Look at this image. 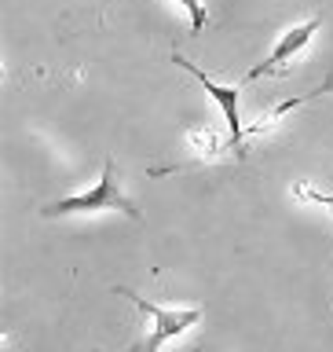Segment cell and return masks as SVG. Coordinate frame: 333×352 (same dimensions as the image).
Segmentation results:
<instances>
[{
    "mask_svg": "<svg viewBox=\"0 0 333 352\" xmlns=\"http://www.w3.org/2000/svg\"><path fill=\"white\" fill-rule=\"evenodd\" d=\"M103 209H114V213H125L132 220H139V209L136 202L121 191V184H117V165L114 158H106L103 162V176L88 187V191H77V195H66L59 198V202H48L41 209V217H81V213H103Z\"/></svg>",
    "mask_w": 333,
    "mask_h": 352,
    "instance_id": "obj_1",
    "label": "cell"
},
{
    "mask_svg": "<svg viewBox=\"0 0 333 352\" xmlns=\"http://www.w3.org/2000/svg\"><path fill=\"white\" fill-rule=\"evenodd\" d=\"M117 294H121V297H128V301L139 308V316L147 319V334H143L132 349H125V352H161L165 345H169V341L183 338L187 330H191L198 319L205 316L202 308H161V305L147 301V297H139V294L125 290V286H121Z\"/></svg>",
    "mask_w": 333,
    "mask_h": 352,
    "instance_id": "obj_2",
    "label": "cell"
},
{
    "mask_svg": "<svg viewBox=\"0 0 333 352\" xmlns=\"http://www.w3.org/2000/svg\"><path fill=\"white\" fill-rule=\"evenodd\" d=\"M172 63H176V66H183L187 74H194L198 81L205 85V92L213 96V103L220 107V114H224V121L231 125V151H238V154H242V140H246V121H242V107H238V88L220 85V81H213V77H205V70H198V66L187 59V55H180V52H172Z\"/></svg>",
    "mask_w": 333,
    "mask_h": 352,
    "instance_id": "obj_3",
    "label": "cell"
},
{
    "mask_svg": "<svg viewBox=\"0 0 333 352\" xmlns=\"http://www.w3.org/2000/svg\"><path fill=\"white\" fill-rule=\"evenodd\" d=\"M319 26H323V19H308V22H297V26H290V30L279 37V44L271 48L268 59H264L260 66H253V70L246 74V81H260V77H268V74H282L286 63H293L297 55H301L308 44H312V37H315Z\"/></svg>",
    "mask_w": 333,
    "mask_h": 352,
    "instance_id": "obj_4",
    "label": "cell"
},
{
    "mask_svg": "<svg viewBox=\"0 0 333 352\" xmlns=\"http://www.w3.org/2000/svg\"><path fill=\"white\" fill-rule=\"evenodd\" d=\"M323 92H333V77H330V81H326L323 88H315V92H304L301 99H286V103H279V107H275L268 118H260V121H253V125H246V132H253V136H260V132L275 129V125H279V121H282L286 114H293V110H301L304 103H312V99H315V96H323Z\"/></svg>",
    "mask_w": 333,
    "mask_h": 352,
    "instance_id": "obj_5",
    "label": "cell"
},
{
    "mask_svg": "<svg viewBox=\"0 0 333 352\" xmlns=\"http://www.w3.org/2000/svg\"><path fill=\"white\" fill-rule=\"evenodd\" d=\"M187 15H191V33H202L205 30V22H209V15H205V8H202V0H176Z\"/></svg>",
    "mask_w": 333,
    "mask_h": 352,
    "instance_id": "obj_6",
    "label": "cell"
}]
</instances>
